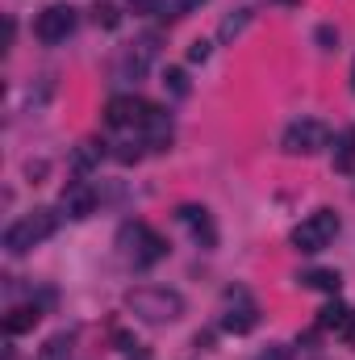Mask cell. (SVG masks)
Returning a JSON list of instances; mask_svg holds the SVG:
<instances>
[{
    "mask_svg": "<svg viewBox=\"0 0 355 360\" xmlns=\"http://www.w3.org/2000/svg\"><path fill=\"white\" fill-rule=\"evenodd\" d=\"M280 147H284L288 155H318V151L330 147V126L318 122V117H297V122L284 130Z\"/></svg>",
    "mask_w": 355,
    "mask_h": 360,
    "instance_id": "cell-6",
    "label": "cell"
},
{
    "mask_svg": "<svg viewBox=\"0 0 355 360\" xmlns=\"http://www.w3.org/2000/svg\"><path fill=\"white\" fill-rule=\"evenodd\" d=\"M100 160H105V143H80V151H76V155H72V164H76V168H80V172H84V168H92V164H100Z\"/></svg>",
    "mask_w": 355,
    "mask_h": 360,
    "instance_id": "cell-16",
    "label": "cell"
},
{
    "mask_svg": "<svg viewBox=\"0 0 355 360\" xmlns=\"http://www.w3.org/2000/svg\"><path fill=\"white\" fill-rule=\"evenodd\" d=\"M255 323H260V306H255V297H251L247 289H226V302H222V319H217V327L230 331V335H247V331H255Z\"/></svg>",
    "mask_w": 355,
    "mask_h": 360,
    "instance_id": "cell-7",
    "label": "cell"
},
{
    "mask_svg": "<svg viewBox=\"0 0 355 360\" xmlns=\"http://www.w3.org/2000/svg\"><path fill=\"white\" fill-rule=\"evenodd\" d=\"M163 84L176 92V96H188V76H184L180 68H168V72H163Z\"/></svg>",
    "mask_w": 355,
    "mask_h": 360,
    "instance_id": "cell-20",
    "label": "cell"
},
{
    "mask_svg": "<svg viewBox=\"0 0 355 360\" xmlns=\"http://www.w3.org/2000/svg\"><path fill=\"white\" fill-rule=\"evenodd\" d=\"M76 21H80V13H76L72 4H51V8L38 13L34 34H38V42L55 46V42H67V38L76 34Z\"/></svg>",
    "mask_w": 355,
    "mask_h": 360,
    "instance_id": "cell-8",
    "label": "cell"
},
{
    "mask_svg": "<svg viewBox=\"0 0 355 360\" xmlns=\"http://www.w3.org/2000/svg\"><path fill=\"white\" fill-rule=\"evenodd\" d=\"M255 360H293V356H288V348H267L264 356H255Z\"/></svg>",
    "mask_w": 355,
    "mask_h": 360,
    "instance_id": "cell-24",
    "label": "cell"
},
{
    "mask_svg": "<svg viewBox=\"0 0 355 360\" xmlns=\"http://www.w3.org/2000/svg\"><path fill=\"white\" fill-rule=\"evenodd\" d=\"M176 222L196 239V243H201V248H213V243H217V226H213V218H209L205 205H180Z\"/></svg>",
    "mask_w": 355,
    "mask_h": 360,
    "instance_id": "cell-9",
    "label": "cell"
},
{
    "mask_svg": "<svg viewBox=\"0 0 355 360\" xmlns=\"http://www.w3.org/2000/svg\"><path fill=\"white\" fill-rule=\"evenodd\" d=\"M339 226H343V222H339V214H335V210H314L309 218H301V226H293L288 243H293L297 252L314 256V252H326V248L335 243Z\"/></svg>",
    "mask_w": 355,
    "mask_h": 360,
    "instance_id": "cell-4",
    "label": "cell"
},
{
    "mask_svg": "<svg viewBox=\"0 0 355 360\" xmlns=\"http://www.w3.org/2000/svg\"><path fill=\"white\" fill-rule=\"evenodd\" d=\"M126 4H130L134 13H155V8H159V0H126Z\"/></svg>",
    "mask_w": 355,
    "mask_h": 360,
    "instance_id": "cell-23",
    "label": "cell"
},
{
    "mask_svg": "<svg viewBox=\"0 0 355 360\" xmlns=\"http://www.w3.org/2000/svg\"><path fill=\"white\" fill-rule=\"evenodd\" d=\"M38 360H72V335L63 331V335H55V340H46V348L38 352Z\"/></svg>",
    "mask_w": 355,
    "mask_h": 360,
    "instance_id": "cell-17",
    "label": "cell"
},
{
    "mask_svg": "<svg viewBox=\"0 0 355 360\" xmlns=\"http://www.w3.org/2000/svg\"><path fill=\"white\" fill-rule=\"evenodd\" d=\"M159 117H163V109L151 105V101H142V96H113V101L105 105V122L117 126V130H138V134H147Z\"/></svg>",
    "mask_w": 355,
    "mask_h": 360,
    "instance_id": "cell-5",
    "label": "cell"
},
{
    "mask_svg": "<svg viewBox=\"0 0 355 360\" xmlns=\"http://www.w3.org/2000/svg\"><path fill=\"white\" fill-rule=\"evenodd\" d=\"M96 201H100V197H96V188H92L88 180H67V188H63V201H59V205H63V214H67V218H76V222H80V218H92V214H96Z\"/></svg>",
    "mask_w": 355,
    "mask_h": 360,
    "instance_id": "cell-10",
    "label": "cell"
},
{
    "mask_svg": "<svg viewBox=\"0 0 355 360\" xmlns=\"http://www.w3.org/2000/svg\"><path fill=\"white\" fill-rule=\"evenodd\" d=\"M351 314H355V310H347L343 302H330V306H322V310H318V327H322V331H347Z\"/></svg>",
    "mask_w": 355,
    "mask_h": 360,
    "instance_id": "cell-13",
    "label": "cell"
},
{
    "mask_svg": "<svg viewBox=\"0 0 355 360\" xmlns=\"http://www.w3.org/2000/svg\"><path fill=\"white\" fill-rule=\"evenodd\" d=\"M209 51H213V46H209L205 38H196V42L188 46V63H205V59H209Z\"/></svg>",
    "mask_w": 355,
    "mask_h": 360,
    "instance_id": "cell-21",
    "label": "cell"
},
{
    "mask_svg": "<svg viewBox=\"0 0 355 360\" xmlns=\"http://www.w3.org/2000/svg\"><path fill=\"white\" fill-rule=\"evenodd\" d=\"M305 289H322V293H339V285H343V276L335 269H309V272H301L297 276Z\"/></svg>",
    "mask_w": 355,
    "mask_h": 360,
    "instance_id": "cell-12",
    "label": "cell"
},
{
    "mask_svg": "<svg viewBox=\"0 0 355 360\" xmlns=\"http://www.w3.org/2000/svg\"><path fill=\"white\" fill-rule=\"evenodd\" d=\"M126 310L151 327H163V323H176L184 314V297L176 289H163V285H138L126 293Z\"/></svg>",
    "mask_w": 355,
    "mask_h": 360,
    "instance_id": "cell-1",
    "label": "cell"
},
{
    "mask_svg": "<svg viewBox=\"0 0 355 360\" xmlns=\"http://www.w3.org/2000/svg\"><path fill=\"white\" fill-rule=\"evenodd\" d=\"M318 42H322V51H335V42H339V34H335L330 25H322V30H318Z\"/></svg>",
    "mask_w": 355,
    "mask_h": 360,
    "instance_id": "cell-22",
    "label": "cell"
},
{
    "mask_svg": "<svg viewBox=\"0 0 355 360\" xmlns=\"http://www.w3.org/2000/svg\"><path fill=\"white\" fill-rule=\"evenodd\" d=\"M276 4H301V0H276Z\"/></svg>",
    "mask_w": 355,
    "mask_h": 360,
    "instance_id": "cell-26",
    "label": "cell"
},
{
    "mask_svg": "<svg viewBox=\"0 0 355 360\" xmlns=\"http://www.w3.org/2000/svg\"><path fill=\"white\" fill-rule=\"evenodd\" d=\"M38 319H42L38 306H13V310L4 314V335H25V331L38 327Z\"/></svg>",
    "mask_w": 355,
    "mask_h": 360,
    "instance_id": "cell-11",
    "label": "cell"
},
{
    "mask_svg": "<svg viewBox=\"0 0 355 360\" xmlns=\"http://www.w3.org/2000/svg\"><path fill=\"white\" fill-rule=\"evenodd\" d=\"M247 21H251V13H247V8H243V13H234V17H226V21H222V30H217V38H222V42L239 38V34L247 30Z\"/></svg>",
    "mask_w": 355,
    "mask_h": 360,
    "instance_id": "cell-18",
    "label": "cell"
},
{
    "mask_svg": "<svg viewBox=\"0 0 355 360\" xmlns=\"http://www.w3.org/2000/svg\"><path fill=\"white\" fill-rule=\"evenodd\" d=\"M117 248L134 269H151V264H159L168 256V239L159 231H151L147 222H126L117 231Z\"/></svg>",
    "mask_w": 355,
    "mask_h": 360,
    "instance_id": "cell-2",
    "label": "cell"
},
{
    "mask_svg": "<svg viewBox=\"0 0 355 360\" xmlns=\"http://www.w3.org/2000/svg\"><path fill=\"white\" fill-rule=\"evenodd\" d=\"M55 226H59V214H55V210H34V214L17 218V222L4 231V252H8V256H25V252H34L38 243H46V239L55 235Z\"/></svg>",
    "mask_w": 355,
    "mask_h": 360,
    "instance_id": "cell-3",
    "label": "cell"
},
{
    "mask_svg": "<svg viewBox=\"0 0 355 360\" xmlns=\"http://www.w3.org/2000/svg\"><path fill=\"white\" fill-rule=\"evenodd\" d=\"M201 4H205V0H159V8H155V13H159L163 21H176V17H188V13H192V8H201Z\"/></svg>",
    "mask_w": 355,
    "mask_h": 360,
    "instance_id": "cell-15",
    "label": "cell"
},
{
    "mask_svg": "<svg viewBox=\"0 0 355 360\" xmlns=\"http://www.w3.org/2000/svg\"><path fill=\"white\" fill-rule=\"evenodd\" d=\"M351 89H355V68H351Z\"/></svg>",
    "mask_w": 355,
    "mask_h": 360,
    "instance_id": "cell-27",
    "label": "cell"
},
{
    "mask_svg": "<svg viewBox=\"0 0 355 360\" xmlns=\"http://www.w3.org/2000/svg\"><path fill=\"white\" fill-rule=\"evenodd\" d=\"M335 168L339 172H355V126H347L335 139Z\"/></svg>",
    "mask_w": 355,
    "mask_h": 360,
    "instance_id": "cell-14",
    "label": "cell"
},
{
    "mask_svg": "<svg viewBox=\"0 0 355 360\" xmlns=\"http://www.w3.org/2000/svg\"><path fill=\"white\" fill-rule=\"evenodd\" d=\"M343 340H347V344H355V314H351V323H347V331H343Z\"/></svg>",
    "mask_w": 355,
    "mask_h": 360,
    "instance_id": "cell-25",
    "label": "cell"
},
{
    "mask_svg": "<svg viewBox=\"0 0 355 360\" xmlns=\"http://www.w3.org/2000/svg\"><path fill=\"white\" fill-rule=\"evenodd\" d=\"M92 17H96V25H105V30H117V4H109V0H100L96 8H92Z\"/></svg>",
    "mask_w": 355,
    "mask_h": 360,
    "instance_id": "cell-19",
    "label": "cell"
}]
</instances>
